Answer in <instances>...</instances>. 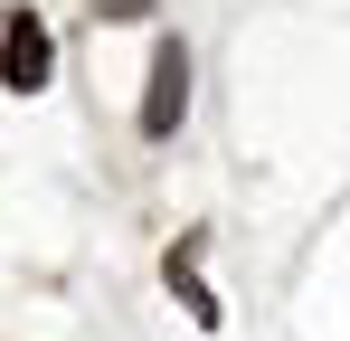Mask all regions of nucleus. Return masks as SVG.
Here are the masks:
<instances>
[{"label": "nucleus", "instance_id": "1", "mask_svg": "<svg viewBox=\"0 0 350 341\" xmlns=\"http://www.w3.org/2000/svg\"><path fill=\"white\" fill-rule=\"evenodd\" d=\"M57 76V48H48V19L19 0V10H0V86L10 95H38Z\"/></svg>", "mask_w": 350, "mask_h": 341}, {"label": "nucleus", "instance_id": "2", "mask_svg": "<svg viewBox=\"0 0 350 341\" xmlns=\"http://www.w3.org/2000/svg\"><path fill=\"white\" fill-rule=\"evenodd\" d=\"M180 114H189V48L161 38L152 48V76H142V142H171Z\"/></svg>", "mask_w": 350, "mask_h": 341}, {"label": "nucleus", "instance_id": "3", "mask_svg": "<svg viewBox=\"0 0 350 341\" xmlns=\"http://www.w3.org/2000/svg\"><path fill=\"white\" fill-rule=\"evenodd\" d=\"M171 294H180V313H189L199 332H218V294H208V275H199V237L171 247Z\"/></svg>", "mask_w": 350, "mask_h": 341}]
</instances>
